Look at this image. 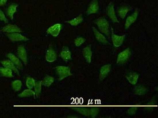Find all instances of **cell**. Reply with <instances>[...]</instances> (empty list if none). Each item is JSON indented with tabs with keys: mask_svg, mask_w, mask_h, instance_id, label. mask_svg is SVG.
I'll return each mask as SVG.
<instances>
[{
	"mask_svg": "<svg viewBox=\"0 0 158 118\" xmlns=\"http://www.w3.org/2000/svg\"><path fill=\"white\" fill-rule=\"evenodd\" d=\"M95 22L98 25L100 31L106 35L107 37H109V23L107 19L103 17H101L97 19Z\"/></svg>",
	"mask_w": 158,
	"mask_h": 118,
	"instance_id": "6da1fadb",
	"label": "cell"
},
{
	"mask_svg": "<svg viewBox=\"0 0 158 118\" xmlns=\"http://www.w3.org/2000/svg\"><path fill=\"white\" fill-rule=\"evenodd\" d=\"M55 69L57 74L59 76V80H61L66 77L72 75L70 72V68L69 67L60 66L57 67Z\"/></svg>",
	"mask_w": 158,
	"mask_h": 118,
	"instance_id": "7a4b0ae2",
	"label": "cell"
},
{
	"mask_svg": "<svg viewBox=\"0 0 158 118\" xmlns=\"http://www.w3.org/2000/svg\"><path fill=\"white\" fill-rule=\"evenodd\" d=\"M131 52L129 48L123 50V52L120 53L118 55L117 61V64L119 65L123 64L129 58Z\"/></svg>",
	"mask_w": 158,
	"mask_h": 118,
	"instance_id": "3957f363",
	"label": "cell"
},
{
	"mask_svg": "<svg viewBox=\"0 0 158 118\" xmlns=\"http://www.w3.org/2000/svg\"><path fill=\"white\" fill-rule=\"evenodd\" d=\"M63 25L61 24H56L48 28L47 32V34H51L54 37H57L60 34V31Z\"/></svg>",
	"mask_w": 158,
	"mask_h": 118,
	"instance_id": "277c9868",
	"label": "cell"
},
{
	"mask_svg": "<svg viewBox=\"0 0 158 118\" xmlns=\"http://www.w3.org/2000/svg\"><path fill=\"white\" fill-rule=\"evenodd\" d=\"M107 15L110 18L111 21L114 23H119V21L115 15V13L114 9V5L112 3H110L108 5L107 9Z\"/></svg>",
	"mask_w": 158,
	"mask_h": 118,
	"instance_id": "5b68a950",
	"label": "cell"
},
{
	"mask_svg": "<svg viewBox=\"0 0 158 118\" xmlns=\"http://www.w3.org/2000/svg\"><path fill=\"white\" fill-rule=\"evenodd\" d=\"M112 40L113 42L114 46L120 47L123 44V41L124 40V38L126 36V35H124L122 36H117L116 35L114 34L113 32V30L112 29Z\"/></svg>",
	"mask_w": 158,
	"mask_h": 118,
	"instance_id": "8992f818",
	"label": "cell"
},
{
	"mask_svg": "<svg viewBox=\"0 0 158 118\" xmlns=\"http://www.w3.org/2000/svg\"><path fill=\"white\" fill-rule=\"evenodd\" d=\"M6 35L12 42H18V41H22V40L26 41L28 40V38L17 33H11L9 34L8 33V34H6Z\"/></svg>",
	"mask_w": 158,
	"mask_h": 118,
	"instance_id": "52a82bcc",
	"label": "cell"
},
{
	"mask_svg": "<svg viewBox=\"0 0 158 118\" xmlns=\"http://www.w3.org/2000/svg\"><path fill=\"white\" fill-rule=\"evenodd\" d=\"M57 53L52 48L50 47L47 50L46 53V56H45L46 60L49 62H53L57 59Z\"/></svg>",
	"mask_w": 158,
	"mask_h": 118,
	"instance_id": "ba28073f",
	"label": "cell"
},
{
	"mask_svg": "<svg viewBox=\"0 0 158 118\" xmlns=\"http://www.w3.org/2000/svg\"><path fill=\"white\" fill-rule=\"evenodd\" d=\"M138 14H139L138 11L137 9H136V11L133 13L131 15L127 17L126 23H125V28L126 29H128L131 24H132L133 23L135 22L136 19L138 17Z\"/></svg>",
	"mask_w": 158,
	"mask_h": 118,
	"instance_id": "9c48e42d",
	"label": "cell"
},
{
	"mask_svg": "<svg viewBox=\"0 0 158 118\" xmlns=\"http://www.w3.org/2000/svg\"><path fill=\"white\" fill-rule=\"evenodd\" d=\"M126 77L130 84L134 85L136 84L139 77V75L135 72H130L126 74Z\"/></svg>",
	"mask_w": 158,
	"mask_h": 118,
	"instance_id": "30bf717a",
	"label": "cell"
},
{
	"mask_svg": "<svg viewBox=\"0 0 158 118\" xmlns=\"http://www.w3.org/2000/svg\"><path fill=\"white\" fill-rule=\"evenodd\" d=\"M99 4H98V0H92L90 4L88 9L86 11L87 14L90 15L91 14H95L97 13L99 10Z\"/></svg>",
	"mask_w": 158,
	"mask_h": 118,
	"instance_id": "8fae6325",
	"label": "cell"
},
{
	"mask_svg": "<svg viewBox=\"0 0 158 118\" xmlns=\"http://www.w3.org/2000/svg\"><path fill=\"white\" fill-rule=\"evenodd\" d=\"M18 55L19 58L22 60L25 65L27 64V54L25 48L23 46H20L18 49Z\"/></svg>",
	"mask_w": 158,
	"mask_h": 118,
	"instance_id": "7c38bea8",
	"label": "cell"
},
{
	"mask_svg": "<svg viewBox=\"0 0 158 118\" xmlns=\"http://www.w3.org/2000/svg\"><path fill=\"white\" fill-rule=\"evenodd\" d=\"M91 48V45H90L85 47L84 48H83V50H82L83 55L86 59V62L88 63H90L91 62L92 52Z\"/></svg>",
	"mask_w": 158,
	"mask_h": 118,
	"instance_id": "4fadbf2b",
	"label": "cell"
},
{
	"mask_svg": "<svg viewBox=\"0 0 158 118\" xmlns=\"http://www.w3.org/2000/svg\"><path fill=\"white\" fill-rule=\"evenodd\" d=\"M60 56L65 62L72 59L71 53L68 47L63 46L62 50L60 54Z\"/></svg>",
	"mask_w": 158,
	"mask_h": 118,
	"instance_id": "5bb4252c",
	"label": "cell"
},
{
	"mask_svg": "<svg viewBox=\"0 0 158 118\" xmlns=\"http://www.w3.org/2000/svg\"><path fill=\"white\" fill-rule=\"evenodd\" d=\"M111 65H107L102 66L100 70L99 78L100 80H103L104 78L107 77L109 73L110 72Z\"/></svg>",
	"mask_w": 158,
	"mask_h": 118,
	"instance_id": "9a60e30c",
	"label": "cell"
},
{
	"mask_svg": "<svg viewBox=\"0 0 158 118\" xmlns=\"http://www.w3.org/2000/svg\"><path fill=\"white\" fill-rule=\"evenodd\" d=\"M2 31L3 32H7V33H14V32H21L20 28L17 27L16 25L9 24L4 26L2 29Z\"/></svg>",
	"mask_w": 158,
	"mask_h": 118,
	"instance_id": "2e32d148",
	"label": "cell"
},
{
	"mask_svg": "<svg viewBox=\"0 0 158 118\" xmlns=\"http://www.w3.org/2000/svg\"><path fill=\"white\" fill-rule=\"evenodd\" d=\"M6 56L11 60V61H12L14 63V64H15L16 66L19 69H22L23 66H22V63L20 60V59H18L14 55L9 53V54H7Z\"/></svg>",
	"mask_w": 158,
	"mask_h": 118,
	"instance_id": "e0dca14e",
	"label": "cell"
},
{
	"mask_svg": "<svg viewBox=\"0 0 158 118\" xmlns=\"http://www.w3.org/2000/svg\"><path fill=\"white\" fill-rule=\"evenodd\" d=\"M92 29H93V31L94 32V34H95L96 39L99 42H100L101 43L104 44L108 43V42L106 40L105 38L104 37L103 35L98 31L96 28H95V27H92Z\"/></svg>",
	"mask_w": 158,
	"mask_h": 118,
	"instance_id": "ac0fdd59",
	"label": "cell"
},
{
	"mask_svg": "<svg viewBox=\"0 0 158 118\" xmlns=\"http://www.w3.org/2000/svg\"><path fill=\"white\" fill-rule=\"evenodd\" d=\"M19 6L18 4H12L6 9V13L7 15L9 16L12 20L13 19V15L17 12L16 7Z\"/></svg>",
	"mask_w": 158,
	"mask_h": 118,
	"instance_id": "d6986e66",
	"label": "cell"
},
{
	"mask_svg": "<svg viewBox=\"0 0 158 118\" xmlns=\"http://www.w3.org/2000/svg\"><path fill=\"white\" fill-rule=\"evenodd\" d=\"M1 64H2V65L7 68L11 69L13 70L14 72H15L16 73H17L18 75L19 74V71L18 70L17 68L16 67L14 63L12 62V61H10L9 60H3L1 62Z\"/></svg>",
	"mask_w": 158,
	"mask_h": 118,
	"instance_id": "ffe728a7",
	"label": "cell"
},
{
	"mask_svg": "<svg viewBox=\"0 0 158 118\" xmlns=\"http://www.w3.org/2000/svg\"><path fill=\"white\" fill-rule=\"evenodd\" d=\"M0 74L3 77L12 78L13 77L12 75V70L7 68L0 67Z\"/></svg>",
	"mask_w": 158,
	"mask_h": 118,
	"instance_id": "44dd1931",
	"label": "cell"
},
{
	"mask_svg": "<svg viewBox=\"0 0 158 118\" xmlns=\"http://www.w3.org/2000/svg\"><path fill=\"white\" fill-rule=\"evenodd\" d=\"M130 9L128 7L126 6H121L117 10V13L121 19H124L126 16L127 13L129 11Z\"/></svg>",
	"mask_w": 158,
	"mask_h": 118,
	"instance_id": "7402d4cb",
	"label": "cell"
},
{
	"mask_svg": "<svg viewBox=\"0 0 158 118\" xmlns=\"http://www.w3.org/2000/svg\"><path fill=\"white\" fill-rule=\"evenodd\" d=\"M54 81L53 77H51L49 75H47L43 79V80L41 81V84L45 87H49L51 85Z\"/></svg>",
	"mask_w": 158,
	"mask_h": 118,
	"instance_id": "603a6c76",
	"label": "cell"
},
{
	"mask_svg": "<svg viewBox=\"0 0 158 118\" xmlns=\"http://www.w3.org/2000/svg\"><path fill=\"white\" fill-rule=\"evenodd\" d=\"M83 21V19L82 14H80L78 17H76V18L73 19L72 20L66 21V23H69L70 24H71L72 26H76L79 25V24H80L81 23H82Z\"/></svg>",
	"mask_w": 158,
	"mask_h": 118,
	"instance_id": "cb8c5ba5",
	"label": "cell"
},
{
	"mask_svg": "<svg viewBox=\"0 0 158 118\" xmlns=\"http://www.w3.org/2000/svg\"><path fill=\"white\" fill-rule=\"evenodd\" d=\"M147 91V88L142 85L137 86L134 88V93L136 95H142L146 93Z\"/></svg>",
	"mask_w": 158,
	"mask_h": 118,
	"instance_id": "d4e9b609",
	"label": "cell"
},
{
	"mask_svg": "<svg viewBox=\"0 0 158 118\" xmlns=\"http://www.w3.org/2000/svg\"><path fill=\"white\" fill-rule=\"evenodd\" d=\"M35 92L31 89H26L24 90L22 93L18 95L19 97L24 98V97H28L33 96H35Z\"/></svg>",
	"mask_w": 158,
	"mask_h": 118,
	"instance_id": "484cf974",
	"label": "cell"
},
{
	"mask_svg": "<svg viewBox=\"0 0 158 118\" xmlns=\"http://www.w3.org/2000/svg\"><path fill=\"white\" fill-rule=\"evenodd\" d=\"M22 87V82L20 80L14 81L12 82V89L16 91H18L21 89Z\"/></svg>",
	"mask_w": 158,
	"mask_h": 118,
	"instance_id": "4316f807",
	"label": "cell"
},
{
	"mask_svg": "<svg viewBox=\"0 0 158 118\" xmlns=\"http://www.w3.org/2000/svg\"><path fill=\"white\" fill-rule=\"evenodd\" d=\"M41 86H42V84L41 81H38L35 83L34 90L35 93L37 97H38L41 91Z\"/></svg>",
	"mask_w": 158,
	"mask_h": 118,
	"instance_id": "83f0119b",
	"label": "cell"
},
{
	"mask_svg": "<svg viewBox=\"0 0 158 118\" xmlns=\"http://www.w3.org/2000/svg\"><path fill=\"white\" fill-rule=\"evenodd\" d=\"M35 80L33 78L31 77H28L26 79V86L28 89H31L33 87H34Z\"/></svg>",
	"mask_w": 158,
	"mask_h": 118,
	"instance_id": "f1b7e54d",
	"label": "cell"
},
{
	"mask_svg": "<svg viewBox=\"0 0 158 118\" xmlns=\"http://www.w3.org/2000/svg\"><path fill=\"white\" fill-rule=\"evenodd\" d=\"M99 112V109L98 108L93 107L89 110V115H91L92 117L95 118V116L97 115Z\"/></svg>",
	"mask_w": 158,
	"mask_h": 118,
	"instance_id": "f546056e",
	"label": "cell"
},
{
	"mask_svg": "<svg viewBox=\"0 0 158 118\" xmlns=\"http://www.w3.org/2000/svg\"><path fill=\"white\" fill-rule=\"evenodd\" d=\"M76 111H78V112L81 113L82 115H83L89 116V110H90V109H87L86 108H76Z\"/></svg>",
	"mask_w": 158,
	"mask_h": 118,
	"instance_id": "4dcf8cb0",
	"label": "cell"
},
{
	"mask_svg": "<svg viewBox=\"0 0 158 118\" xmlns=\"http://www.w3.org/2000/svg\"><path fill=\"white\" fill-rule=\"evenodd\" d=\"M85 39L82 38H78L74 40V44L76 46L79 47L82 44L85 42Z\"/></svg>",
	"mask_w": 158,
	"mask_h": 118,
	"instance_id": "1f68e13d",
	"label": "cell"
},
{
	"mask_svg": "<svg viewBox=\"0 0 158 118\" xmlns=\"http://www.w3.org/2000/svg\"><path fill=\"white\" fill-rule=\"evenodd\" d=\"M138 110V106L136 105V106H132L130 107V108L128 110V113L131 115H134L136 113V110Z\"/></svg>",
	"mask_w": 158,
	"mask_h": 118,
	"instance_id": "d6a6232c",
	"label": "cell"
},
{
	"mask_svg": "<svg viewBox=\"0 0 158 118\" xmlns=\"http://www.w3.org/2000/svg\"><path fill=\"white\" fill-rule=\"evenodd\" d=\"M0 19H1V21H3V22H5V23H8V21H7V19H6V17H5V16L4 15V13L2 11V10H1V9H0Z\"/></svg>",
	"mask_w": 158,
	"mask_h": 118,
	"instance_id": "836d02e7",
	"label": "cell"
},
{
	"mask_svg": "<svg viewBox=\"0 0 158 118\" xmlns=\"http://www.w3.org/2000/svg\"><path fill=\"white\" fill-rule=\"evenodd\" d=\"M7 0H0V6L5 4Z\"/></svg>",
	"mask_w": 158,
	"mask_h": 118,
	"instance_id": "e575fe53",
	"label": "cell"
}]
</instances>
